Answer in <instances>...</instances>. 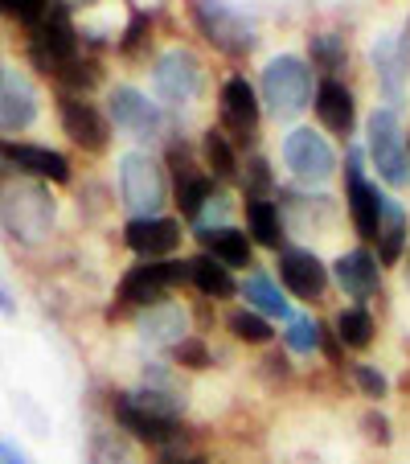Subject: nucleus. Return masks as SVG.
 I'll use <instances>...</instances> for the list:
<instances>
[{
    "mask_svg": "<svg viewBox=\"0 0 410 464\" xmlns=\"http://www.w3.org/2000/svg\"><path fill=\"white\" fill-rule=\"evenodd\" d=\"M29 62L37 66V74L58 82L62 95L91 91L103 79L99 62L82 53V37L71 21V5L66 0H50V9L42 13V21L29 29Z\"/></svg>",
    "mask_w": 410,
    "mask_h": 464,
    "instance_id": "obj_1",
    "label": "nucleus"
},
{
    "mask_svg": "<svg viewBox=\"0 0 410 464\" xmlns=\"http://www.w3.org/2000/svg\"><path fill=\"white\" fill-rule=\"evenodd\" d=\"M53 218H58V202L42 181L29 177H9L0 181V227L9 230L17 243L37 246L50 238Z\"/></svg>",
    "mask_w": 410,
    "mask_h": 464,
    "instance_id": "obj_2",
    "label": "nucleus"
},
{
    "mask_svg": "<svg viewBox=\"0 0 410 464\" xmlns=\"http://www.w3.org/2000/svg\"><path fill=\"white\" fill-rule=\"evenodd\" d=\"M115 423L123 431H131L144 444H165L173 440L176 423H181V403H176L168 391H157V386H144V391H128L115 394Z\"/></svg>",
    "mask_w": 410,
    "mask_h": 464,
    "instance_id": "obj_3",
    "label": "nucleus"
},
{
    "mask_svg": "<svg viewBox=\"0 0 410 464\" xmlns=\"http://www.w3.org/2000/svg\"><path fill=\"white\" fill-rule=\"evenodd\" d=\"M165 165L152 152H123L119 157V198L136 218H160L165 206Z\"/></svg>",
    "mask_w": 410,
    "mask_h": 464,
    "instance_id": "obj_4",
    "label": "nucleus"
},
{
    "mask_svg": "<svg viewBox=\"0 0 410 464\" xmlns=\"http://www.w3.org/2000/svg\"><path fill=\"white\" fill-rule=\"evenodd\" d=\"M262 99L275 115L291 120L300 115L308 103H312V71L308 62L296 58V53H280L262 66Z\"/></svg>",
    "mask_w": 410,
    "mask_h": 464,
    "instance_id": "obj_5",
    "label": "nucleus"
},
{
    "mask_svg": "<svg viewBox=\"0 0 410 464\" xmlns=\"http://www.w3.org/2000/svg\"><path fill=\"white\" fill-rule=\"evenodd\" d=\"M189 280V263L176 259H144L136 267H128V276L119 280V292H115V308L111 313H123V308H152L168 288Z\"/></svg>",
    "mask_w": 410,
    "mask_h": 464,
    "instance_id": "obj_6",
    "label": "nucleus"
},
{
    "mask_svg": "<svg viewBox=\"0 0 410 464\" xmlns=\"http://www.w3.org/2000/svg\"><path fill=\"white\" fill-rule=\"evenodd\" d=\"M369 160L386 185H394V189L410 185V149L394 107H377L369 115Z\"/></svg>",
    "mask_w": 410,
    "mask_h": 464,
    "instance_id": "obj_7",
    "label": "nucleus"
},
{
    "mask_svg": "<svg viewBox=\"0 0 410 464\" xmlns=\"http://www.w3.org/2000/svg\"><path fill=\"white\" fill-rule=\"evenodd\" d=\"M189 5H193V21H197L201 37L214 42L222 53L243 58V53L254 50V29L234 9H226L222 0H189Z\"/></svg>",
    "mask_w": 410,
    "mask_h": 464,
    "instance_id": "obj_8",
    "label": "nucleus"
},
{
    "mask_svg": "<svg viewBox=\"0 0 410 464\" xmlns=\"http://www.w3.org/2000/svg\"><path fill=\"white\" fill-rule=\"evenodd\" d=\"M0 173H21L29 181H53L66 185L71 181V160L53 149L25 140H0Z\"/></svg>",
    "mask_w": 410,
    "mask_h": 464,
    "instance_id": "obj_9",
    "label": "nucleus"
},
{
    "mask_svg": "<svg viewBox=\"0 0 410 464\" xmlns=\"http://www.w3.org/2000/svg\"><path fill=\"white\" fill-rule=\"evenodd\" d=\"M283 165L304 185H324L337 173V157H332L329 140L312 128H296L288 140H283Z\"/></svg>",
    "mask_w": 410,
    "mask_h": 464,
    "instance_id": "obj_10",
    "label": "nucleus"
},
{
    "mask_svg": "<svg viewBox=\"0 0 410 464\" xmlns=\"http://www.w3.org/2000/svg\"><path fill=\"white\" fill-rule=\"evenodd\" d=\"M168 169H173L181 214L189 222H201V214H205V206H210V198H214V177L205 173V169H197V160H193V152L185 149V144L168 149Z\"/></svg>",
    "mask_w": 410,
    "mask_h": 464,
    "instance_id": "obj_11",
    "label": "nucleus"
},
{
    "mask_svg": "<svg viewBox=\"0 0 410 464\" xmlns=\"http://www.w3.org/2000/svg\"><path fill=\"white\" fill-rule=\"evenodd\" d=\"M58 115H62V131L79 144L82 152H103L111 140V123L107 115L91 103L87 95H58Z\"/></svg>",
    "mask_w": 410,
    "mask_h": 464,
    "instance_id": "obj_12",
    "label": "nucleus"
},
{
    "mask_svg": "<svg viewBox=\"0 0 410 464\" xmlns=\"http://www.w3.org/2000/svg\"><path fill=\"white\" fill-rule=\"evenodd\" d=\"M201 62L197 53L189 50H168L157 58V71H152V82H157V95L165 99V103H189L193 95L201 91Z\"/></svg>",
    "mask_w": 410,
    "mask_h": 464,
    "instance_id": "obj_13",
    "label": "nucleus"
},
{
    "mask_svg": "<svg viewBox=\"0 0 410 464\" xmlns=\"http://www.w3.org/2000/svg\"><path fill=\"white\" fill-rule=\"evenodd\" d=\"M107 111H111L115 128L131 131L136 140H152V136L165 128V115H160V107L152 103L144 91H136V87H115L111 99H107Z\"/></svg>",
    "mask_w": 410,
    "mask_h": 464,
    "instance_id": "obj_14",
    "label": "nucleus"
},
{
    "mask_svg": "<svg viewBox=\"0 0 410 464\" xmlns=\"http://www.w3.org/2000/svg\"><path fill=\"white\" fill-rule=\"evenodd\" d=\"M345 181H349V214L353 227H358L361 238H377V222H382V193L377 185L366 181V169H361V152L353 149L349 160H345Z\"/></svg>",
    "mask_w": 410,
    "mask_h": 464,
    "instance_id": "obj_15",
    "label": "nucleus"
},
{
    "mask_svg": "<svg viewBox=\"0 0 410 464\" xmlns=\"http://www.w3.org/2000/svg\"><path fill=\"white\" fill-rule=\"evenodd\" d=\"M37 120V95L21 74L0 66V136H17Z\"/></svg>",
    "mask_w": 410,
    "mask_h": 464,
    "instance_id": "obj_16",
    "label": "nucleus"
},
{
    "mask_svg": "<svg viewBox=\"0 0 410 464\" xmlns=\"http://www.w3.org/2000/svg\"><path fill=\"white\" fill-rule=\"evenodd\" d=\"M218 107H222V123H226L234 136L251 140L254 131H259V95H254V87L243 79V74L222 82Z\"/></svg>",
    "mask_w": 410,
    "mask_h": 464,
    "instance_id": "obj_17",
    "label": "nucleus"
},
{
    "mask_svg": "<svg viewBox=\"0 0 410 464\" xmlns=\"http://www.w3.org/2000/svg\"><path fill=\"white\" fill-rule=\"evenodd\" d=\"M280 280L291 296L316 300V296H324V288H329V267H324L312 251H296V246H291V251L280 255Z\"/></svg>",
    "mask_w": 410,
    "mask_h": 464,
    "instance_id": "obj_18",
    "label": "nucleus"
},
{
    "mask_svg": "<svg viewBox=\"0 0 410 464\" xmlns=\"http://www.w3.org/2000/svg\"><path fill=\"white\" fill-rule=\"evenodd\" d=\"M123 243L140 259H165L181 243V222L176 218H131L123 230Z\"/></svg>",
    "mask_w": 410,
    "mask_h": 464,
    "instance_id": "obj_19",
    "label": "nucleus"
},
{
    "mask_svg": "<svg viewBox=\"0 0 410 464\" xmlns=\"http://www.w3.org/2000/svg\"><path fill=\"white\" fill-rule=\"evenodd\" d=\"M316 115H320V123L332 131V136L349 140L353 128H358V103H353V91L340 79H320V87H316Z\"/></svg>",
    "mask_w": 410,
    "mask_h": 464,
    "instance_id": "obj_20",
    "label": "nucleus"
},
{
    "mask_svg": "<svg viewBox=\"0 0 410 464\" xmlns=\"http://www.w3.org/2000/svg\"><path fill=\"white\" fill-rule=\"evenodd\" d=\"M332 272H337V284L345 288V296H353V300H369L377 292V284H382L377 259L366 251V246H358V251H349V255H340Z\"/></svg>",
    "mask_w": 410,
    "mask_h": 464,
    "instance_id": "obj_21",
    "label": "nucleus"
},
{
    "mask_svg": "<svg viewBox=\"0 0 410 464\" xmlns=\"http://www.w3.org/2000/svg\"><path fill=\"white\" fill-rule=\"evenodd\" d=\"M140 334L152 345H181L189 337V316L176 304H152L140 313Z\"/></svg>",
    "mask_w": 410,
    "mask_h": 464,
    "instance_id": "obj_22",
    "label": "nucleus"
},
{
    "mask_svg": "<svg viewBox=\"0 0 410 464\" xmlns=\"http://www.w3.org/2000/svg\"><path fill=\"white\" fill-rule=\"evenodd\" d=\"M197 238H201V246H205V255H214V259L226 263V267H246V263H251V238H246L243 230L201 227Z\"/></svg>",
    "mask_w": 410,
    "mask_h": 464,
    "instance_id": "obj_23",
    "label": "nucleus"
},
{
    "mask_svg": "<svg viewBox=\"0 0 410 464\" xmlns=\"http://www.w3.org/2000/svg\"><path fill=\"white\" fill-rule=\"evenodd\" d=\"M189 284L197 292H205V296H214V300H226V296H234L238 292L230 267L226 263H218L214 255H205V251H201L197 259H189Z\"/></svg>",
    "mask_w": 410,
    "mask_h": 464,
    "instance_id": "obj_24",
    "label": "nucleus"
},
{
    "mask_svg": "<svg viewBox=\"0 0 410 464\" xmlns=\"http://www.w3.org/2000/svg\"><path fill=\"white\" fill-rule=\"evenodd\" d=\"M246 227H251V238L259 246H271V251H280L283 246L280 206L267 202V198H246Z\"/></svg>",
    "mask_w": 410,
    "mask_h": 464,
    "instance_id": "obj_25",
    "label": "nucleus"
},
{
    "mask_svg": "<svg viewBox=\"0 0 410 464\" xmlns=\"http://www.w3.org/2000/svg\"><path fill=\"white\" fill-rule=\"evenodd\" d=\"M402 246H406V210L386 198L382 222H377V255H382V263H398Z\"/></svg>",
    "mask_w": 410,
    "mask_h": 464,
    "instance_id": "obj_26",
    "label": "nucleus"
},
{
    "mask_svg": "<svg viewBox=\"0 0 410 464\" xmlns=\"http://www.w3.org/2000/svg\"><path fill=\"white\" fill-rule=\"evenodd\" d=\"M238 292H243L246 304H254L251 313H259V316H280V321H288V316H291V308H288V300H283V292L275 288L267 276H251V280H246Z\"/></svg>",
    "mask_w": 410,
    "mask_h": 464,
    "instance_id": "obj_27",
    "label": "nucleus"
},
{
    "mask_svg": "<svg viewBox=\"0 0 410 464\" xmlns=\"http://www.w3.org/2000/svg\"><path fill=\"white\" fill-rule=\"evenodd\" d=\"M201 152H205V173L214 177V181H234V173H238V157H234V149H230V140H226V131H205L201 136Z\"/></svg>",
    "mask_w": 410,
    "mask_h": 464,
    "instance_id": "obj_28",
    "label": "nucleus"
},
{
    "mask_svg": "<svg viewBox=\"0 0 410 464\" xmlns=\"http://www.w3.org/2000/svg\"><path fill=\"white\" fill-rule=\"evenodd\" d=\"M337 342L345 345V350H366V345L374 342V316H369L366 308H345V313L337 316Z\"/></svg>",
    "mask_w": 410,
    "mask_h": 464,
    "instance_id": "obj_29",
    "label": "nucleus"
},
{
    "mask_svg": "<svg viewBox=\"0 0 410 464\" xmlns=\"http://www.w3.org/2000/svg\"><path fill=\"white\" fill-rule=\"evenodd\" d=\"M91 464H140L136 452L128 448V440L115 431H95L91 436Z\"/></svg>",
    "mask_w": 410,
    "mask_h": 464,
    "instance_id": "obj_30",
    "label": "nucleus"
},
{
    "mask_svg": "<svg viewBox=\"0 0 410 464\" xmlns=\"http://www.w3.org/2000/svg\"><path fill=\"white\" fill-rule=\"evenodd\" d=\"M345 58H349V50H345V42H340L337 34H316L312 37V62L324 71V79H332V74L345 66Z\"/></svg>",
    "mask_w": 410,
    "mask_h": 464,
    "instance_id": "obj_31",
    "label": "nucleus"
},
{
    "mask_svg": "<svg viewBox=\"0 0 410 464\" xmlns=\"http://www.w3.org/2000/svg\"><path fill=\"white\" fill-rule=\"evenodd\" d=\"M230 334L238 337V342H246V345H267L271 337V324H267V316H259V313H251V308H243V313H234L230 316Z\"/></svg>",
    "mask_w": 410,
    "mask_h": 464,
    "instance_id": "obj_32",
    "label": "nucleus"
},
{
    "mask_svg": "<svg viewBox=\"0 0 410 464\" xmlns=\"http://www.w3.org/2000/svg\"><path fill=\"white\" fill-rule=\"evenodd\" d=\"M316 345H320V324L308 321V316H296V321L288 324V350H296V353H312Z\"/></svg>",
    "mask_w": 410,
    "mask_h": 464,
    "instance_id": "obj_33",
    "label": "nucleus"
},
{
    "mask_svg": "<svg viewBox=\"0 0 410 464\" xmlns=\"http://www.w3.org/2000/svg\"><path fill=\"white\" fill-rule=\"evenodd\" d=\"M243 185H246V198H267V193L275 189V177H271L267 160L251 157V165H246V173H243Z\"/></svg>",
    "mask_w": 410,
    "mask_h": 464,
    "instance_id": "obj_34",
    "label": "nucleus"
},
{
    "mask_svg": "<svg viewBox=\"0 0 410 464\" xmlns=\"http://www.w3.org/2000/svg\"><path fill=\"white\" fill-rule=\"evenodd\" d=\"M45 9H50V0H0V13L13 17V21H21V25H29V29L42 21Z\"/></svg>",
    "mask_w": 410,
    "mask_h": 464,
    "instance_id": "obj_35",
    "label": "nucleus"
},
{
    "mask_svg": "<svg viewBox=\"0 0 410 464\" xmlns=\"http://www.w3.org/2000/svg\"><path fill=\"white\" fill-rule=\"evenodd\" d=\"M353 378H358V386H361V394L366 399H386V391H390V382H386V374L377 366H353Z\"/></svg>",
    "mask_w": 410,
    "mask_h": 464,
    "instance_id": "obj_36",
    "label": "nucleus"
},
{
    "mask_svg": "<svg viewBox=\"0 0 410 464\" xmlns=\"http://www.w3.org/2000/svg\"><path fill=\"white\" fill-rule=\"evenodd\" d=\"M144 42H148V17L144 13H136V17L128 21V29H123V37H119V53H140L144 50Z\"/></svg>",
    "mask_w": 410,
    "mask_h": 464,
    "instance_id": "obj_37",
    "label": "nucleus"
},
{
    "mask_svg": "<svg viewBox=\"0 0 410 464\" xmlns=\"http://www.w3.org/2000/svg\"><path fill=\"white\" fill-rule=\"evenodd\" d=\"M176 358H181L185 366H205V362H210V353H205V345H201L197 337H185V342L176 345Z\"/></svg>",
    "mask_w": 410,
    "mask_h": 464,
    "instance_id": "obj_38",
    "label": "nucleus"
},
{
    "mask_svg": "<svg viewBox=\"0 0 410 464\" xmlns=\"http://www.w3.org/2000/svg\"><path fill=\"white\" fill-rule=\"evenodd\" d=\"M366 431H369V440H377V444H390V423H386L382 415L369 411L366 415Z\"/></svg>",
    "mask_w": 410,
    "mask_h": 464,
    "instance_id": "obj_39",
    "label": "nucleus"
},
{
    "mask_svg": "<svg viewBox=\"0 0 410 464\" xmlns=\"http://www.w3.org/2000/svg\"><path fill=\"white\" fill-rule=\"evenodd\" d=\"M0 464H29L25 452H17V448L9 444V440H0Z\"/></svg>",
    "mask_w": 410,
    "mask_h": 464,
    "instance_id": "obj_40",
    "label": "nucleus"
},
{
    "mask_svg": "<svg viewBox=\"0 0 410 464\" xmlns=\"http://www.w3.org/2000/svg\"><path fill=\"white\" fill-rule=\"evenodd\" d=\"M0 313H5V316L17 313V304H13V292H9V284H5V276H0Z\"/></svg>",
    "mask_w": 410,
    "mask_h": 464,
    "instance_id": "obj_41",
    "label": "nucleus"
},
{
    "mask_svg": "<svg viewBox=\"0 0 410 464\" xmlns=\"http://www.w3.org/2000/svg\"><path fill=\"white\" fill-rule=\"evenodd\" d=\"M157 464H205L201 456H160Z\"/></svg>",
    "mask_w": 410,
    "mask_h": 464,
    "instance_id": "obj_42",
    "label": "nucleus"
},
{
    "mask_svg": "<svg viewBox=\"0 0 410 464\" xmlns=\"http://www.w3.org/2000/svg\"><path fill=\"white\" fill-rule=\"evenodd\" d=\"M406 284H410V259H406Z\"/></svg>",
    "mask_w": 410,
    "mask_h": 464,
    "instance_id": "obj_43",
    "label": "nucleus"
}]
</instances>
